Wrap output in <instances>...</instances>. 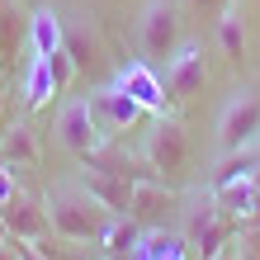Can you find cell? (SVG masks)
<instances>
[{
    "label": "cell",
    "mask_w": 260,
    "mask_h": 260,
    "mask_svg": "<svg viewBox=\"0 0 260 260\" xmlns=\"http://www.w3.org/2000/svg\"><path fill=\"white\" fill-rule=\"evenodd\" d=\"M43 208H48L52 237H62V241H100L104 227H109V218H114V213L104 208L81 180H62V185H52L48 199H43Z\"/></svg>",
    "instance_id": "cell-1"
},
{
    "label": "cell",
    "mask_w": 260,
    "mask_h": 260,
    "mask_svg": "<svg viewBox=\"0 0 260 260\" xmlns=\"http://www.w3.org/2000/svg\"><path fill=\"white\" fill-rule=\"evenodd\" d=\"M180 232H185L189 251H199L204 260H218V255H222V246L241 232V222L232 218V213H222V208H218V199H213V189H208V194L189 199Z\"/></svg>",
    "instance_id": "cell-2"
},
{
    "label": "cell",
    "mask_w": 260,
    "mask_h": 260,
    "mask_svg": "<svg viewBox=\"0 0 260 260\" xmlns=\"http://www.w3.org/2000/svg\"><path fill=\"white\" fill-rule=\"evenodd\" d=\"M142 161L156 180H180L189 166V137H185V123L171 114H151V123L142 133Z\"/></svg>",
    "instance_id": "cell-3"
},
{
    "label": "cell",
    "mask_w": 260,
    "mask_h": 260,
    "mask_svg": "<svg viewBox=\"0 0 260 260\" xmlns=\"http://www.w3.org/2000/svg\"><path fill=\"white\" fill-rule=\"evenodd\" d=\"M180 48V10L175 0H147L137 14V52L142 62H171Z\"/></svg>",
    "instance_id": "cell-4"
},
{
    "label": "cell",
    "mask_w": 260,
    "mask_h": 260,
    "mask_svg": "<svg viewBox=\"0 0 260 260\" xmlns=\"http://www.w3.org/2000/svg\"><path fill=\"white\" fill-rule=\"evenodd\" d=\"M52 133H57V142H62L71 156H95V151L109 142V128L95 118V109H90V100H67L62 109H57V123H52Z\"/></svg>",
    "instance_id": "cell-5"
},
{
    "label": "cell",
    "mask_w": 260,
    "mask_h": 260,
    "mask_svg": "<svg viewBox=\"0 0 260 260\" xmlns=\"http://www.w3.org/2000/svg\"><path fill=\"white\" fill-rule=\"evenodd\" d=\"M255 133H260V95L251 85H241L218 109V147H222V156L227 151H241Z\"/></svg>",
    "instance_id": "cell-6"
},
{
    "label": "cell",
    "mask_w": 260,
    "mask_h": 260,
    "mask_svg": "<svg viewBox=\"0 0 260 260\" xmlns=\"http://www.w3.org/2000/svg\"><path fill=\"white\" fill-rule=\"evenodd\" d=\"M208 81V62H204V48L199 43H185V48H175V57L166 62V100L185 104L194 100L199 90Z\"/></svg>",
    "instance_id": "cell-7"
},
{
    "label": "cell",
    "mask_w": 260,
    "mask_h": 260,
    "mask_svg": "<svg viewBox=\"0 0 260 260\" xmlns=\"http://www.w3.org/2000/svg\"><path fill=\"white\" fill-rule=\"evenodd\" d=\"M0 227H5L14 241H43V237L52 232L48 208H43L38 199H28L24 189H14L5 204H0Z\"/></svg>",
    "instance_id": "cell-8"
},
{
    "label": "cell",
    "mask_w": 260,
    "mask_h": 260,
    "mask_svg": "<svg viewBox=\"0 0 260 260\" xmlns=\"http://www.w3.org/2000/svg\"><path fill=\"white\" fill-rule=\"evenodd\" d=\"M90 109H95V118H100L109 133H128L133 123H142V114H147V109H142V104H137L118 81L100 85L95 95H90Z\"/></svg>",
    "instance_id": "cell-9"
},
{
    "label": "cell",
    "mask_w": 260,
    "mask_h": 260,
    "mask_svg": "<svg viewBox=\"0 0 260 260\" xmlns=\"http://www.w3.org/2000/svg\"><path fill=\"white\" fill-rule=\"evenodd\" d=\"M81 185L100 199L104 208L114 213H133V189H137V180L133 175H118V171H100V166H85V175H81Z\"/></svg>",
    "instance_id": "cell-10"
},
{
    "label": "cell",
    "mask_w": 260,
    "mask_h": 260,
    "mask_svg": "<svg viewBox=\"0 0 260 260\" xmlns=\"http://www.w3.org/2000/svg\"><path fill=\"white\" fill-rule=\"evenodd\" d=\"M118 85H123L147 114H166V81L151 71V62H128V67H118Z\"/></svg>",
    "instance_id": "cell-11"
},
{
    "label": "cell",
    "mask_w": 260,
    "mask_h": 260,
    "mask_svg": "<svg viewBox=\"0 0 260 260\" xmlns=\"http://www.w3.org/2000/svg\"><path fill=\"white\" fill-rule=\"evenodd\" d=\"M43 156V147H38V133L34 123H5L0 128V166H10V171H34Z\"/></svg>",
    "instance_id": "cell-12"
},
{
    "label": "cell",
    "mask_w": 260,
    "mask_h": 260,
    "mask_svg": "<svg viewBox=\"0 0 260 260\" xmlns=\"http://www.w3.org/2000/svg\"><path fill=\"white\" fill-rule=\"evenodd\" d=\"M62 48H67V57L76 62V71H85L90 62H95L100 38H95V28H90L85 14H71V19H62Z\"/></svg>",
    "instance_id": "cell-13"
},
{
    "label": "cell",
    "mask_w": 260,
    "mask_h": 260,
    "mask_svg": "<svg viewBox=\"0 0 260 260\" xmlns=\"http://www.w3.org/2000/svg\"><path fill=\"white\" fill-rule=\"evenodd\" d=\"M189 241L185 232H166V227H142V241H137L133 260H185Z\"/></svg>",
    "instance_id": "cell-14"
},
{
    "label": "cell",
    "mask_w": 260,
    "mask_h": 260,
    "mask_svg": "<svg viewBox=\"0 0 260 260\" xmlns=\"http://www.w3.org/2000/svg\"><path fill=\"white\" fill-rule=\"evenodd\" d=\"M28 43H34V57H52L62 52V19H57V10H34L28 14Z\"/></svg>",
    "instance_id": "cell-15"
},
{
    "label": "cell",
    "mask_w": 260,
    "mask_h": 260,
    "mask_svg": "<svg viewBox=\"0 0 260 260\" xmlns=\"http://www.w3.org/2000/svg\"><path fill=\"white\" fill-rule=\"evenodd\" d=\"M52 95H62V85H57L48 57H34V62L24 67V104H28V109H43Z\"/></svg>",
    "instance_id": "cell-16"
},
{
    "label": "cell",
    "mask_w": 260,
    "mask_h": 260,
    "mask_svg": "<svg viewBox=\"0 0 260 260\" xmlns=\"http://www.w3.org/2000/svg\"><path fill=\"white\" fill-rule=\"evenodd\" d=\"M218 48H222V57L232 67H241V57H246V24H241V0L237 5H227L222 14H218Z\"/></svg>",
    "instance_id": "cell-17"
},
{
    "label": "cell",
    "mask_w": 260,
    "mask_h": 260,
    "mask_svg": "<svg viewBox=\"0 0 260 260\" xmlns=\"http://www.w3.org/2000/svg\"><path fill=\"white\" fill-rule=\"evenodd\" d=\"M137 241H142V222H137L133 213H118V218H109V227H104V237H100V246L109 251V255H133Z\"/></svg>",
    "instance_id": "cell-18"
},
{
    "label": "cell",
    "mask_w": 260,
    "mask_h": 260,
    "mask_svg": "<svg viewBox=\"0 0 260 260\" xmlns=\"http://www.w3.org/2000/svg\"><path fill=\"white\" fill-rule=\"evenodd\" d=\"M14 48H19V24H14V5L0 0V62L14 67Z\"/></svg>",
    "instance_id": "cell-19"
},
{
    "label": "cell",
    "mask_w": 260,
    "mask_h": 260,
    "mask_svg": "<svg viewBox=\"0 0 260 260\" xmlns=\"http://www.w3.org/2000/svg\"><path fill=\"white\" fill-rule=\"evenodd\" d=\"M14 251H19V260H48V255L34 251V241H14Z\"/></svg>",
    "instance_id": "cell-20"
},
{
    "label": "cell",
    "mask_w": 260,
    "mask_h": 260,
    "mask_svg": "<svg viewBox=\"0 0 260 260\" xmlns=\"http://www.w3.org/2000/svg\"><path fill=\"white\" fill-rule=\"evenodd\" d=\"M0 260H19V251H14V237L5 232V246H0Z\"/></svg>",
    "instance_id": "cell-21"
},
{
    "label": "cell",
    "mask_w": 260,
    "mask_h": 260,
    "mask_svg": "<svg viewBox=\"0 0 260 260\" xmlns=\"http://www.w3.org/2000/svg\"><path fill=\"white\" fill-rule=\"evenodd\" d=\"M185 5H189V10H208L213 0H185Z\"/></svg>",
    "instance_id": "cell-22"
},
{
    "label": "cell",
    "mask_w": 260,
    "mask_h": 260,
    "mask_svg": "<svg viewBox=\"0 0 260 260\" xmlns=\"http://www.w3.org/2000/svg\"><path fill=\"white\" fill-rule=\"evenodd\" d=\"M241 5H260V0H241Z\"/></svg>",
    "instance_id": "cell-23"
},
{
    "label": "cell",
    "mask_w": 260,
    "mask_h": 260,
    "mask_svg": "<svg viewBox=\"0 0 260 260\" xmlns=\"http://www.w3.org/2000/svg\"><path fill=\"white\" fill-rule=\"evenodd\" d=\"M0 246H5V232H0Z\"/></svg>",
    "instance_id": "cell-24"
}]
</instances>
